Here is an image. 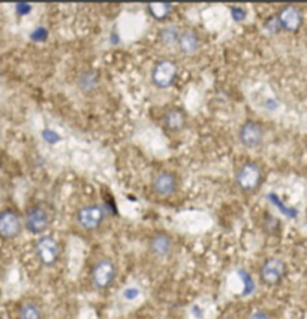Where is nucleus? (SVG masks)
Instances as JSON below:
<instances>
[{
  "mask_svg": "<svg viewBox=\"0 0 307 319\" xmlns=\"http://www.w3.org/2000/svg\"><path fill=\"white\" fill-rule=\"evenodd\" d=\"M264 182L265 170L258 161H244L235 170V185L246 195L256 194Z\"/></svg>",
  "mask_w": 307,
  "mask_h": 319,
  "instance_id": "nucleus-1",
  "label": "nucleus"
},
{
  "mask_svg": "<svg viewBox=\"0 0 307 319\" xmlns=\"http://www.w3.org/2000/svg\"><path fill=\"white\" fill-rule=\"evenodd\" d=\"M118 274V268L117 264L112 258L109 256H99L93 261L90 271H89V279H90V285L95 291H108Z\"/></svg>",
  "mask_w": 307,
  "mask_h": 319,
  "instance_id": "nucleus-2",
  "label": "nucleus"
},
{
  "mask_svg": "<svg viewBox=\"0 0 307 319\" xmlns=\"http://www.w3.org/2000/svg\"><path fill=\"white\" fill-rule=\"evenodd\" d=\"M179 74H180L179 63L170 57H162L156 60V63L153 65L150 72V80L156 89L167 90L176 84Z\"/></svg>",
  "mask_w": 307,
  "mask_h": 319,
  "instance_id": "nucleus-3",
  "label": "nucleus"
},
{
  "mask_svg": "<svg viewBox=\"0 0 307 319\" xmlns=\"http://www.w3.org/2000/svg\"><path fill=\"white\" fill-rule=\"evenodd\" d=\"M288 274L286 262L279 256H268L265 258L258 268V276L262 285L268 288L279 286Z\"/></svg>",
  "mask_w": 307,
  "mask_h": 319,
  "instance_id": "nucleus-4",
  "label": "nucleus"
},
{
  "mask_svg": "<svg viewBox=\"0 0 307 319\" xmlns=\"http://www.w3.org/2000/svg\"><path fill=\"white\" fill-rule=\"evenodd\" d=\"M105 219H106L105 210L99 204L95 203H89L78 207L74 214L75 225L84 232H96L98 229L102 228Z\"/></svg>",
  "mask_w": 307,
  "mask_h": 319,
  "instance_id": "nucleus-5",
  "label": "nucleus"
},
{
  "mask_svg": "<svg viewBox=\"0 0 307 319\" xmlns=\"http://www.w3.org/2000/svg\"><path fill=\"white\" fill-rule=\"evenodd\" d=\"M180 189V177L176 171L171 170H159L153 174L151 179V191L158 198L168 200L174 197Z\"/></svg>",
  "mask_w": 307,
  "mask_h": 319,
  "instance_id": "nucleus-6",
  "label": "nucleus"
},
{
  "mask_svg": "<svg viewBox=\"0 0 307 319\" xmlns=\"http://www.w3.org/2000/svg\"><path fill=\"white\" fill-rule=\"evenodd\" d=\"M265 126L258 120H246L238 127V141L247 150L259 148L265 141Z\"/></svg>",
  "mask_w": 307,
  "mask_h": 319,
  "instance_id": "nucleus-7",
  "label": "nucleus"
},
{
  "mask_svg": "<svg viewBox=\"0 0 307 319\" xmlns=\"http://www.w3.org/2000/svg\"><path fill=\"white\" fill-rule=\"evenodd\" d=\"M35 253L44 267H54L62 256V246L53 235H41L35 243Z\"/></svg>",
  "mask_w": 307,
  "mask_h": 319,
  "instance_id": "nucleus-8",
  "label": "nucleus"
},
{
  "mask_svg": "<svg viewBox=\"0 0 307 319\" xmlns=\"http://www.w3.org/2000/svg\"><path fill=\"white\" fill-rule=\"evenodd\" d=\"M147 250L156 259H168L176 250V240L167 231H156L147 240Z\"/></svg>",
  "mask_w": 307,
  "mask_h": 319,
  "instance_id": "nucleus-9",
  "label": "nucleus"
},
{
  "mask_svg": "<svg viewBox=\"0 0 307 319\" xmlns=\"http://www.w3.org/2000/svg\"><path fill=\"white\" fill-rule=\"evenodd\" d=\"M24 223L30 234L44 235L48 231V228L51 226V214L44 206L33 204L26 212Z\"/></svg>",
  "mask_w": 307,
  "mask_h": 319,
  "instance_id": "nucleus-10",
  "label": "nucleus"
},
{
  "mask_svg": "<svg viewBox=\"0 0 307 319\" xmlns=\"http://www.w3.org/2000/svg\"><path fill=\"white\" fill-rule=\"evenodd\" d=\"M276 20L277 24L282 30L289 32V33H295L303 27L304 23V17L300 8L294 6V5H286L282 6L279 9V12L276 14Z\"/></svg>",
  "mask_w": 307,
  "mask_h": 319,
  "instance_id": "nucleus-11",
  "label": "nucleus"
},
{
  "mask_svg": "<svg viewBox=\"0 0 307 319\" xmlns=\"http://www.w3.org/2000/svg\"><path fill=\"white\" fill-rule=\"evenodd\" d=\"M162 126L168 133H180L188 126V112L183 106L171 105L168 106L162 114Z\"/></svg>",
  "mask_w": 307,
  "mask_h": 319,
  "instance_id": "nucleus-12",
  "label": "nucleus"
},
{
  "mask_svg": "<svg viewBox=\"0 0 307 319\" xmlns=\"http://www.w3.org/2000/svg\"><path fill=\"white\" fill-rule=\"evenodd\" d=\"M201 44H203V39L197 29H194V27L182 29L179 41H177V48L182 54H185V56L197 54L201 48Z\"/></svg>",
  "mask_w": 307,
  "mask_h": 319,
  "instance_id": "nucleus-13",
  "label": "nucleus"
},
{
  "mask_svg": "<svg viewBox=\"0 0 307 319\" xmlns=\"http://www.w3.org/2000/svg\"><path fill=\"white\" fill-rule=\"evenodd\" d=\"M23 223L18 213L8 209L0 212V238L12 240L21 232Z\"/></svg>",
  "mask_w": 307,
  "mask_h": 319,
  "instance_id": "nucleus-14",
  "label": "nucleus"
},
{
  "mask_svg": "<svg viewBox=\"0 0 307 319\" xmlns=\"http://www.w3.org/2000/svg\"><path fill=\"white\" fill-rule=\"evenodd\" d=\"M147 14L158 23H165L171 18L173 15V5L171 3H162V2H156V3H147L145 6Z\"/></svg>",
  "mask_w": 307,
  "mask_h": 319,
  "instance_id": "nucleus-15",
  "label": "nucleus"
},
{
  "mask_svg": "<svg viewBox=\"0 0 307 319\" xmlns=\"http://www.w3.org/2000/svg\"><path fill=\"white\" fill-rule=\"evenodd\" d=\"M18 319H44V309L35 300H27L18 307Z\"/></svg>",
  "mask_w": 307,
  "mask_h": 319,
  "instance_id": "nucleus-16",
  "label": "nucleus"
},
{
  "mask_svg": "<svg viewBox=\"0 0 307 319\" xmlns=\"http://www.w3.org/2000/svg\"><path fill=\"white\" fill-rule=\"evenodd\" d=\"M78 87L83 90V92H92L98 87L99 84V75L96 71L93 69H86V71H81L80 75H78Z\"/></svg>",
  "mask_w": 307,
  "mask_h": 319,
  "instance_id": "nucleus-17",
  "label": "nucleus"
},
{
  "mask_svg": "<svg viewBox=\"0 0 307 319\" xmlns=\"http://www.w3.org/2000/svg\"><path fill=\"white\" fill-rule=\"evenodd\" d=\"M180 32H182V29H179V27H176V26H171V24L164 26V27L159 30V41H161V44L165 45V47L177 45Z\"/></svg>",
  "mask_w": 307,
  "mask_h": 319,
  "instance_id": "nucleus-18",
  "label": "nucleus"
},
{
  "mask_svg": "<svg viewBox=\"0 0 307 319\" xmlns=\"http://www.w3.org/2000/svg\"><path fill=\"white\" fill-rule=\"evenodd\" d=\"M244 319H271V315L264 309H253L246 315Z\"/></svg>",
  "mask_w": 307,
  "mask_h": 319,
  "instance_id": "nucleus-19",
  "label": "nucleus"
},
{
  "mask_svg": "<svg viewBox=\"0 0 307 319\" xmlns=\"http://www.w3.org/2000/svg\"><path fill=\"white\" fill-rule=\"evenodd\" d=\"M15 11H17V14L18 15H27L30 11H32V5H29V3H17L15 5Z\"/></svg>",
  "mask_w": 307,
  "mask_h": 319,
  "instance_id": "nucleus-20",
  "label": "nucleus"
},
{
  "mask_svg": "<svg viewBox=\"0 0 307 319\" xmlns=\"http://www.w3.org/2000/svg\"><path fill=\"white\" fill-rule=\"evenodd\" d=\"M45 36H47V32L44 30V29H41V27H38L33 33H32V38L35 39V41H41V39H45Z\"/></svg>",
  "mask_w": 307,
  "mask_h": 319,
  "instance_id": "nucleus-21",
  "label": "nucleus"
},
{
  "mask_svg": "<svg viewBox=\"0 0 307 319\" xmlns=\"http://www.w3.org/2000/svg\"><path fill=\"white\" fill-rule=\"evenodd\" d=\"M219 319H238L235 315H232V313H225V315H222Z\"/></svg>",
  "mask_w": 307,
  "mask_h": 319,
  "instance_id": "nucleus-22",
  "label": "nucleus"
}]
</instances>
